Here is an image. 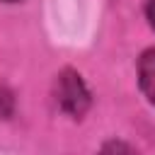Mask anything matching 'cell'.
I'll return each mask as SVG.
<instances>
[{
    "instance_id": "6da1fadb",
    "label": "cell",
    "mask_w": 155,
    "mask_h": 155,
    "mask_svg": "<svg viewBox=\"0 0 155 155\" xmlns=\"http://www.w3.org/2000/svg\"><path fill=\"white\" fill-rule=\"evenodd\" d=\"M56 102L70 116H82L90 107V92L82 78L73 70H63L56 80Z\"/></svg>"
},
{
    "instance_id": "7a4b0ae2",
    "label": "cell",
    "mask_w": 155,
    "mask_h": 155,
    "mask_svg": "<svg viewBox=\"0 0 155 155\" xmlns=\"http://www.w3.org/2000/svg\"><path fill=\"white\" fill-rule=\"evenodd\" d=\"M138 82L150 104H155V48L145 51L138 61Z\"/></svg>"
},
{
    "instance_id": "3957f363",
    "label": "cell",
    "mask_w": 155,
    "mask_h": 155,
    "mask_svg": "<svg viewBox=\"0 0 155 155\" xmlns=\"http://www.w3.org/2000/svg\"><path fill=\"white\" fill-rule=\"evenodd\" d=\"M99 155H136V153H133L131 145H126V143H121V140H109V143L102 145Z\"/></svg>"
},
{
    "instance_id": "277c9868",
    "label": "cell",
    "mask_w": 155,
    "mask_h": 155,
    "mask_svg": "<svg viewBox=\"0 0 155 155\" xmlns=\"http://www.w3.org/2000/svg\"><path fill=\"white\" fill-rule=\"evenodd\" d=\"M12 109H15V97H12V92L0 85V119H7V116L12 114Z\"/></svg>"
},
{
    "instance_id": "5b68a950",
    "label": "cell",
    "mask_w": 155,
    "mask_h": 155,
    "mask_svg": "<svg viewBox=\"0 0 155 155\" xmlns=\"http://www.w3.org/2000/svg\"><path fill=\"white\" fill-rule=\"evenodd\" d=\"M148 19H150V27L155 29V0H148Z\"/></svg>"
},
{
    "instance_id": "8992f818",
    "label": "cell",
    "mask_w": 155,
    "mask_h": 155,
    "mask_svg": "<svg viewBox=\"0 0 155 155\" xmlns=\"http://www.w3.org/2000/svg\"><path fill=\"white\" fill-rule=\"evenodd\" d=\"M5 2H17V0H5Z\"/></svg>"
}]
</instances>
